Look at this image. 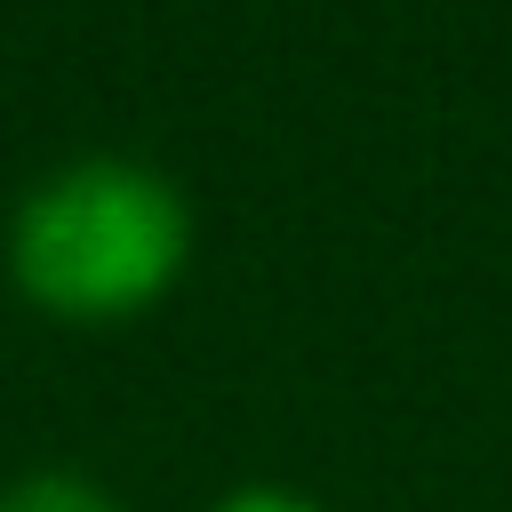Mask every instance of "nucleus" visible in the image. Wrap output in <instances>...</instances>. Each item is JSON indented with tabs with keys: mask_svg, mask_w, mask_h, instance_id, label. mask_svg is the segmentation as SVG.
Returning <instances> with one entry per match:
<instances>
[{
	"mask_svg": "<svg viewBox=\"0 0 512 512\" xmlns=\"http://www.w3.org/2000/svg\"><path fill=\"white\" fill-rule=\"evenodd\" d=\"M192 256L184 192L120 152H88L48 168L8 216V280L24 304L72 328L136 320L176 288Z\"/></svg>",
	"mask_w": 512,
	"mask_h": 512,
	"instance_id": "1",
	"label": "nucleus"
},
{
	"mask_svg": "<svg viewBox=\"0 0 512 512\" xmlns=\"http://www.w3.org/2000/svg\"><path fill=\"white\" fill-rule=\"evenodd\" d=\"M0 512H120V496L88 472H24L0 488Z\"/></svg>",
	"mask_w": 512,
	"mask_h": 512,
	"instance_id": "2",
	"label": "nucleus"
},
{
	"mask_svg": "<svg viewBox=\"0 0 512 512\" xmlns=\"http://www.w3.org/2000/svg\"><path fill=\"white\" fill-rule=\"evenodd\" d=\"M216 512H320L312 496H288V488H240V496H224Z\"/></svg>",
	"mask_w": 512,
	"mask_h": 512,
	"instance_id": "3",
	"label": "nucleus"
}]
</instances>
